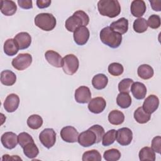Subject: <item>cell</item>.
I'll use <instances>...</instances> for the list:
<instances>
[{"label":"cell","instance_id":"1","mask_svg":"<svg viewBox=\"0 0 161 161\" xmlns=\"http://www.w3.org/2000/svg\"><path fill=\"white\" fill-rule=\"evenodd\" d=\"M98 11L101 15L113 18L121 12V6L117 0H101L97 3Z\"/></svg>","mask_w":161,"mask_h":161},{"label":"cell","instance_id":"2","mask_svg":"<svg viewBox=\"0 0 161 161\" xmlns=\"http://www.w3.org/2000/svg\"><path fill=\"white\" fill-rule=\"evenodd\" d=\"M89 22V17L87 14L82 10H78L67 19L65 26L69 31L74 32L80 26H86Z\"/></svg>","mask_w":161,"mask_h":161},{"label":"cell","instance_id":"3","mask_svg":"<svg viewBox=\"0 0 161 161\" xmlns=\"http://www.w3.org/2000/svg\"><path fill=\"white\" fill-rule=\"evenodd\" d=\"M99 36L104 44L113 48L119 47L122 42V35L114 31L109 26L103 28L100 31Z\"/></svg>","mask_w":161,"mask_h":161},{"label":"cell","instance_id":"4","mask_svg":"<svg viewBox=\"0 0 161 161\" xmlns=\"http://www.w3.org/2000/svg\"><path fill=\"white\" fill-rule=\"evenodd\" d=\"M35 24L42 30L48 31L54 29L57 21L53 14L48 13H42L35 16Z\"/></svg>","mask_w":161,"mask_h":161},{"label":"cell","instance_id":"5","mask_svg":"<svg viewBox=\"0 0 161 161\" xmlns=\"http://www.w3.org/2000/svg\"><path fill=\"white\" fill-rule=\"evenodd\" d=\"M79 62L77 57L74 54H68L63 58L62 69L68 75L74 74L78 70Z\"/></svg>","mask_w":161,"mask_h":161},{"label":"cell","instance_id":"6","mask_svg":"<svg viewBox=\"0 0 161 161\" xmlns=\"http://www.w3.org/2000/svg\"><path fill=\"white\" fill-rule=\"evenodd\" d=\"M32 63V57L30 53H19L13 59L11 64L18 70H23L27 69Z\"/></svg>","mask_w":161,"mask_h":161},{"label":"cell","instance_id":"7","mask_svg":"<svg viewBox=\"0 0 161 161\" xmlns=\"http://www.w3.org/2000/svg\"><path fill=\"white\" fill-rule=\"evenodd\" d=\"M39 140L42 144L49 149L56 142V133L52 128H45L39 135Z\"/></svg>","mask_w":161,"mask_h":161},{"label":"cell","instance_id":"8","mask_svg":"<svg viewBox=\"0 0 161 161\" xmlns=\"http://www.w3.org/2000/svg\"><path fill=\"white\" fill-rule=\"evenodd\" d=\"M133 139L132 131L126 127L118 129L116 131V140L121 146H127L130 145Z\"/></svg>","mask_w":161,"mask_h":161},{"label":"cell","instance_id":"9","mask_svg":"<svg viewBox=\"0 0 161 161\" xmlns=\"http://www.w3.org/2000/svg\"><path fill=\"white\" fill-rule=\"evenodd\" d=\"M78 143L83 147H89L96 143V136L93 131L88 129L79 135Z\"/></svg>","mask_w":161,"mask_h":161},{"label":"cell","instance_id":"10","mask_svg":"<svg viewBox=\"0 0 161 161\" xmlns=\"http://www.w3.org/2000/svg\"><path fill=\"white\" fill-rule=\"evenodd\" d=\"M62 139L67 143H75L78 140L79 133L77 130L72 126H67L60 131Z\"/></svg>","mask_w":161,"mask_h":161},{"label":"cell","instance_id":"11","mask_svg":"<svg viewBox=\"0 0 161 161\" xmlns=\"http://www.w3.org/2000/svg\"><path fill=\"white\" fill-rule=\"evenodd\" d=\"M75 99L76 102L80 104L89 103L91 99V92L88 87L80 86L75 91Z\"/></svg>","mask_w":161,"mask_h":161},{"label":"cell","instance_id":"12","mask_svg":"<svg viewBox=\"0 0 161 161\" xmlns=\"http://www.w3.org/2000/svg\"><path fill=\"white\" fill-rule=\"evenodd\" d=\"M106 102L102 97H96L91 99L87 106L89 110L94 114L102 113L106 108Z\"/></svg>","mask_w":161,"mask_h":161},{"label":"cell","instance_id":"13","mask_svg":"<svg viewBox=\"0 0 161 161\" xmlns=\"http://www.w3.org/2000/svg\"><path fill=\"white\" fill-rule=\"evenodd\" d=\"M74 40L79 45H85L89 38V31L86 26H82L74 32Z\"/></svg>","mask_w":161,"mask_h":161},{"label":"cell","instance_id":"14","mask_svg":"<svg viewBox=\"0 0 161 161\" xmlns=\"http://www.w3.org/2000/svg\"><path fill=\"white\" fill-rule=\"evenodd\" d=\"M1 142L6 148L11 150L15 148L18 143V136L13 132H6L1 136Z\"/></svg>","mask_w":161,"mask_h":161},{"label":"cell","instance_id":"15","mask_svg":"<svg viewBox=\"0 0 161 161\" xmlns=\"http://www.w3.org/2000/svg\"><path fill=\"white\" fill-rule=\"evenodd\" d=\"M19 104V98L16 94L12 93L9 94L3 103L4 108L8 113H13L15 111Z\"/></svg>","mask_w":161,"mask_h":161},{"label":"cell","instance_id":"16","mask_svg":"<svg viewBox=\"0 0 161 161\" xmlns=\"http://www.w3.org/2000/svg\"><path fill=\"white\" fill-rule=\"evenodd\" d=\"M158 106L159 99L158 97L154 94H151L145 99L142 108L147 113L151 114L158 109Z\"/></svg>","mask_w":161,"mask_h":161},{"label":"cell","instance_id":"17","mask_svg":"<svg viewBox=\"0 0 161 161\" xmlns=\"http://www.w3.org/2000/svg\"><path fill=\"white\" fill-rule=\"evenodd\" d=\"M45 57L51 65L57 68L62 67L63 58L58 52L52 50H47L45 53Z\"/></svg>","mask_w":161,"mask_h":161},{"label":"cell","instance_id":"18","mask_svg":"<svg viewBox=\"0 0 161 161\" xmlns=\"http://www.w3.org/2000/svg\"><path fill=\"white\" fill-rule=\"evenodd\" d=\"M146 4L143 0H134L131 3V13L137 18H142L146 11Z\"/></svg>","mask_w":161,"mask_h":161},{"label":"cell","instance_id":"19","mask_svg":"<svg viewBox=\"0 0 161 161\" xmlns=\"http://www.w3.org/2000/svg\"><path fill=\"white\" fill-rule=\"evenodd\" d=\"M17 43L19 49L24 50L28 48L31 43V37L27 32H20L14 38Z\"/></svg>","mask_w":161,"mask_h":161},{"label":"cell","instance_id":"20","mask_svg":"<svg viewBox=\"0 0 161 161\" xmlns=\"http://www.w3.org/2000/svg\"><path fill=\"white\" fill-rule=\"evenodd\" d=\"M130 91L133 97L136 99H143L147 94V87L144 84L140 82H135L131 85Z\"/></svg>","mask_w":161,"mask_h":161},{"label":"cell","instance_id":"21","mask_svg":"<svg viewBox=\"0 0 161 161\" xmlns=\"http://www.w3.org/2000/svg\"><path fill=\"white\" fill-rule=\"evenodd\" d=\"M109 27L114 31L123 35L126 33L128 30V21L125 18H121L112 22Z\"/></svg>","mask_w":161,"mask_h":161},{"label":"cell","instance_id":"22","mask_svg":"<svg viewBox=\"0 0 161 161\" xmlns=\"http://www.w3.org/2000/svg\"><path fill=\"white\" fill-rule=\"evenodd\" d=\"M17 6L13 1L1 0V11L5 16H12L16 12Z\"/></svg>","mask_w":161,"mask_h":161},{"label":"cell","instance_id":"23","mask_svg":"<svg viewBox=\"0 0 161 161\" xmlns=\"http://www.w3.org/2000/svg\"><path fill=\"white\" fill-rule=\"evenodd\" d=\"M108 83V78L103 74H98L94 75L92 79V85L96 89H104Z\"/></svg>","mask_w":161,"mask_h":161},{"label":"cell","instance_id":"24","mask_svg":"<svg viewBox=\"0 0 161 161\" xmlns=\"http://www.w3.org/2000/svg\"><path fill=\"white\" fill-rule=\"evenodd\" d=\"M19 50L18 45L14 38H9L5 41L4 43V52L7 55H15Z\"/></svg>","mask_w":161,"mask_h":161},{"label":"cell","instance_id":"25","mask_svg":"<svg viewBox=\"0 0 161 161\" xmlns=\"http://www.w3.org/2000/svg\"><path fill=\"white\" fill-rule=\"evenodd\" d=\"M16 81V74L9 70H4L1 73V82L6 86H13Z\"/></svg>","mask_w":161,"mask_h":161},{"label":"cell","instance_id":"26","mask_svg":"<svg viewBox=\"0 0 161 161\" xmlns=\"http://www.w3.org/2000/svg\"><path fill=\"white\" fill-rule=\"evenodd\" d=\"M137 74L141 79L147 80L153 77L154 71L150 65L148 64H142L138 67Z\"/></svg>","mask_w":161,"mask_h":161},{"label":"cell","instance_id":"27","mask_svg":"<svg viewBox=\"0 0 161 161\" xmlns=\"http://www.w3.org/2000/svg\"><path fill=\"white\" fill-rule=\"evenodd\" d=\"M134 118L140 124H145L150 121L151 114L147 113L142 107H138L134 112Z\"/></svg>","mask_w":161,"mask_h":161},{"label":"cell","instance_id":"28","mask_svg":"<svg viewBox=\"0 0 161 161\" xmlns=\"http://www.w3.org/2000/svg\"><path fill=\"white\" fill-rule=\"evenodd\" d=\"M125 115L118 110H113L108 114V121L113 125H119L124 122Z\"/></svg>","mask_w":161,"mask_h":161},{"label":"cell","instance_id":"29","mask_svg":"<svg viewBox=\"0 0 161 161\" xmlns=\"http://www.w3.org/2000/svg\"><path fill=\"white\" fill-rule=\"evenodd\" d=\"M116 103L121 108L126 109L129 108L131 104V98L129 93L120 92L116 97Z\"/></svg>","mask_w":161,"mask_h":161},{"label":"cell","instance_id":"30","mask_svg":"<svg viewBox=\"0 0 161 161\" xmlns=\"http://www.w3.org/2000/svg\"><path fill=\"white\" fill-rule=\"evenodd\" d=\"M139 159L143 160H155V153L151 147H145L142 148L139 152Z\"/></svg>","mask_w":161,"mask_h":161},{"label":"cell","instance_id":"31","mask_svg":"<svg viewBox=\"0 0 161 161\" xmlns=\"http://www.w3.org/2000/svg\"><path fill=\"white\" fill-rule=\"evenodd\" d=\"M43 119L38 114H32L27 119V125L33 130L40 128L43 125Z\"/></svg>","mask_w":161,"mask_h":161},{"label":"cell","instance_id":"32","mask_svg":"<svg viewBox=\"0 0 161 161\" xmlns=\"http://www.w3.org/2000/svg\"><path fill=\"white\" fill-rule=\"evenodd\" d=\"M23 149L24 154L29 158H33L39 153V150L34 142L29 143L25 145Z\"/></svg>","mask_w":161,"mask_h":161},{"label":"cell","instance_id":"33","mask_svg":"<svg viewBox=\"0 0 161 161\" xmlns=\"http://www.w3.org/2000/svg\"><path fill=\"white\" fill-rule=\"evenodd\" d=\"M101 153L97 150H91L85 152L82 157V161H101Z\"/></svg>","mask_w":161,"mask_h":161},{"label":"cell","instance_id":"34","mask_svg":"<svg viewBox=\"0 0 161 161\" xmlns=\"http://www.w3.org/2000/svg\"><path fill=\"white\" fill-rule=\"evenodd\" d=\"M133 28L135 31L138 33H142L147 30L148 25L147 21L143 18H139L135 19L133 24Z\"/></svg>","mask_w":161,"mask_h":161},{"label":"cell","instance_id":"35","mask_svg":"<svg viewBox=\"0 0 161 161\" xmlns=\"http://www.w3.org/2000/svg\"><path fill=\"white\" fill-rule=\"evenodd\" d=\"M116 131L114 129L110 130L104 134L102 138V144L104 147L113 144L116 140Z\"/></svg>","mask_w":161,"mask_h":161},{"label":"cell","instance_id":"36","mask_svg":"<svg viewBox=\"0 0 161 161\" xmlns=\"http://www.w3.org/2000/svg\"><path fill=\"white\" fill-rule=\"evenodd\" d=\"M103 157L106 161H117L121 157V153L118 149L111 148L104 152Z\"/></svg>","mask_w":161,"mask_h":161},{"label":"cell","instance_id":"37","mask_svg":"<svg viewBox=\"0 0 161 161\" xmlns=\"http://www.w3.org/2000/svg\"><path fill=\"white\" fill-rule=\"evenodd\" d=\"M108 72L113 76H119L121 75L124 71L123 66L118 62H113L110 64L108 68Z\"/></svg>","mask_w":161,"mask_h":161},{"label":"cell","instance_id":"38","mask_svg":"<svg viewBox=\"0 0 161 161\" xmlns=\"http://www.w3.org/2000/svg\"><path fill=\"white\" fill-rule=\"evenodd\" d=\"M133 80L130 78L123 79L118 84V90L120 92L129 93L131 85L133 83Z\"/></svg>","mask_w":161,"mask_h":161},{"label":"cell","instance_id":"39","mask_svg":"<svg viewBox=\"0 0 161 161\" xmlns=\"http://www.w3.org/2000/svg\"><path fill=\"white\" fill-rule=\"evenodd\" d=\"M18 143L19 145L23 148L25 145L31 142H34L32 136L26 132H21L18 136Z\"/></svg>","mask_w":161,"mask_h":161},{"label":"cell","instance_id":"40","mask_svg":"<svg viewBox=\"0 0 161 161\" xmlns=\"http://www.w3.org/2000/svg\"><path fill=\"white\" fill-rule=\"evenodd\" d=\"M148 26L152 29H157L160 26V18L157 14L151 15L147 21Z\"/></svg>","mask_w":161,"mask_h":161},{"label":"cell","instance_id":"41","mask_svg":"<svg viewBox=\"0 0 161 161\" xmlns=\"http://www.w3.org/2000/svg\"><path fill=\"white\" fill-rule=\"evenodd\" d=\"M89 129L93 131L96 136V143H99L102 141L103 136L104 134V128L99 125H94L90 127Z\"/></svg>","mask_w":161,"mask_h":161},{"label":"cell","instance_id":"42","mask_svg":"<svg viewBox=\"0 0 161 161\" xmlns=\"http://www.w3.org/2000/svg\"><path fill=\"white\" fill-rule=\"evenodd\" d=\"M152 148L157 153H160L161 152V137L160 136H155L152 141Z\"/></svg>","mask_w":161,"mask_h":161},{"label":"cell","instance_id":"43","mask_svg":"<svg viewBox=\"0 0 161 161\" xmlns=\"http://www.w3.org/2000/svg\"><path fill=\"white\" fill-rule=\"evenodd\" d=\"M18 4L22 9H29L33 8L31 0H18Z\"/></svg>","mask_w":161,"mask_h":161},{"label":"cell","instance_id":"44","mask_svg":"<svg viewBox=\"0 0 161 161\" xmlns=\"http://www.w3.org/2000/svg\"><path fill=\"white\" fill-rule=\"evenodd\" d=\"M36 3L38 8L43 9V8H48L50 5L51 1L50 0H37L36 1Z\"/></svg>","mask_w":161,"mask_h":161},{"label":"cell","instance_id":"45","mask_svg":"<svg viewBox=\"0 0 161 161\" xmlns=\"http://www.w3.org/2000/svg\"><path fill=\"white\" fill-rule=\"evenodd\" d=\"M152 8L155 11H160L161 10V1H149Z\"/></svg>","mask_w":161,"mask_h":161},{"label":"cell","instance_id":"46","mask_svg":"<svg viewBox=\"0 0 161 161\" xmlns=\"http://www.w3.org/2000/svg\"><path fill=\"white\" fill-rule=\"evenodd\" d=\"M3 160H21V158L18 157V155H12V157H9L8 155H4L2 158Z\"/></svg>","mask_w":161,"mask_h":161}]
</instances>
